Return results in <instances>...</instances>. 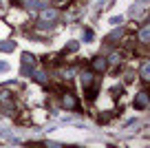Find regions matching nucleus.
Segmentation results:
<instances>
[{
	"label": "nucleus",
	"mask_w": 150,
	"mask_h": 148,
	"mask_svg": "<svg viewBox=\"0 0 150 148\" xmlns=\"http://www.w3.org/2000/svg\"><path fill=\"white\" fill-rule=\"evenodd\" d=\"M77 97L73 95V93H69V91H64V95H62V106L64 108H69V111H80V106H77Z\"/></svg>",
	"instance_id": "f257e3e1"
},
{
	"label": "nucleus",
	"mask_w": 150,
	"mask_h": 148,
	"mask_svg": "<svg viewBox=\"0 0 150 148\" xmlns=\"http://www.w3.org/2000/svg\"><path fill=\"white\" fill-rule=\"evenodd\" d=\"M91 69H93V73H104V71L108 69V60H106L104 56L93 58V62H91Z\"/></svg>",
	"instance_id": "f03ea898"
},
{
	"label": "nucleus",
	"mask_w": 150,
	"mask_h": 148,
	"mask_svg": "<svg viewBox=\"0 0 150 148\" xmlns=\"http://www.w3.org/2000/svg\"><path fill=\"white\" fill-rule=\"evenodd\" d=\"M57 20V11H44L40 16V27H53Z\"/></svg>",
	"instance_id": "7ed1b4c3"
},
{
	"label": "nucleus",
	"mask_w": 150,
	"mask_h": 148,
	"mask_svg": "<svg viewBox=\"0 0 150 148\" xmlns=\"http://www.w3.org/2000/svg\"><path fill=\"white\" fill-rule=\"evenodd\" d=\"M135 108H139V111H144V108H148V93L141 91L135 95Z\"/></svg>",
	"instance_id": "20e7f679"
},
{
	"label": "nucleus",
	"mask_w": 150,
	"mask_h": 148,
	"mask_svg": "<svg viewBox=\"0 0 150 148\" xmlns=\"http://www.w3.org/2000/svg\"><path fill=\"white\" fill-rule=\"evenodd\" d=\"M31 78L35 80V82H40V84H47L49 75H47V71H44V69H31Z\"/></svg>",
	"instance_id": "39448f33"
},
{
	"label": "nucleus",
	"mask_w": 150,
	"mask_h": 148,
	"mask_svg": "<svg viewBox=\"0 0 150 148\" xmlns=\"http://www.w3.org/2000/svg\"><path fill=\"white\" fill-rule=\"evenodd\" d=\"M80 80H82V84H84V86H91V84H93V80H95V75H93V71H84V73L80 75Z\"/></svg>",
	"instance_id": "423d86ee"
},
{
	"label": "nucleus",
	"mask_w": 150,
	"mask_h": 148,
	"mask_svg": "<svg viewBox=\"0 0 150 148\" xmlns=\"http://www.w3.org/2000/svg\"><path fill=\"white\" fill-rule=\"evenodd\" d=\"M139 75H141V80H144V82H148V80H150V66H148V64H141Z\"/></svg>",
	"instance_id": "0eeeda50"
},
{
	"label": "nucleus",
	"mask_w": 150,
	"mask_h": 148,
	"mask_svg": "<svg viewBox=\"0 0 150 148\" xmlns=\"http://www.w3.org/2000/svg\"><path fill=\"white\" fill-rule=\"evenodd\" d=\"M122 38H124V31H122V29H117V31H112L110 36L106 38V42H115V40H122Z\"/></svg>",
	"instance_id": "6e6552de"
},
{
	"label": "nucleus",
	"mask_w": 150,
	"mask_h": 148,
	"mask_svg": "<svg viewBox=\"0 0 150 148\" xmlns=\"http://www.w3.org/2000/svg\"><path fill=\"white\" fill-rule=\"evenodd\" d=\"M99 86H95V84H91V86H86V97L88 100H95V95H97Z\"/></svg>",
	"instance_id": "1a4fd4ad"
},
{
	"label": "nucleus",
	"mask_w": 150,
	"mask_h": 148,
	"mask_svg": "<svg viewBox=\"0 0 150 148\" xmlns=\"http://www.w3.org/2000/svg\"><path fill=\"white\" fill-rule=\"evenodd\" d=\"M137 40H141V42H144V44H146V42H148V27H146V24H144V29H141V31H139V36H137Z\"/></svg>",
	"instance_id": "9d476101"
},
{
	"label": "nucleus",
	"mask_w": 150,
	"mask_h": 148,
	"mask_svg": "<svg viewBox=\"0 0 150 148\" xmlns=\"http://www.w3.org/2000/svg\"><path fill=\"white\" fill-rule=\"evenodd\" d=\"M112 117H115V111H110V113H102V115H99V122H102V124H108V120H112Z\"/></svg>",
	"instance_id": "9b49d317"
},
{
	"label": "nucleus",
	"mask_w": 150,
	"mask_h": 148,
	"mask_svg": "<svg viewBox=\"0 0 150 148\" xmlns=\"http://www.w3.org/2000/svg\"><path fill=\"white\" fill-rule=\"evenodd\" d=\"M16 44L13 42H0V51H13Z\"/></svg>",
	"instance_id": "f8f14e48"
},
{
	"label": "nucleus",
	"mask_w": 150,
	"mask_h": 148,
	"mask_svg": "<svg viewBox=\"0 0 150 148\" xmlns=\"http://www.w3.org/2000/svg\"><path fill=\"white\" fill-rule=\"evenodd\" d=\"M33 62H35V58H33L31 53H24V56H22V64H29V66H31Z\"/></svg>",
	"instance_id": "ddd939ff"
},
{
	"label": "nucleus",
	"mask_w": 150,
	"mask_h": 148,
	"mask_svg": "<svg viewBox=\"0 0 150 148\" xmlns=\"http://www.w3.org/2000/svg\"><path fill=\"white\" fill-rule=\"evenodd\" d=\"M75 49H77V42H69L66 44V51H75Z\"/></svg>",
	"instance_id": "4468645a"
},
{
	"label": "nucleus",
	"mask_w": 150,
	"mask_h": 148,
	"mask_svg": "<svg viewBox=\"0 0 150 148\" xmlns=\"http://www.w3.org/2000/svg\"><path fill=\"white\" fill-rule=\"evenodd\" d=\"M84 40H93V31H91V29L84 31Z\"/></svg>",
	"instance_id": "2eb2a0df"
},
{
	"label": "nucleus",
	"mask_w": 150,
	"mask_h": 148,
	"mask_svg": "<svg viewBox=\"0 0 150 148\" xmlns=\"http://www.w3.org/2000/svg\"><path fill=\"white\" fill-rule=\"evenodd\" d=\"M110 62H119V53H112V56H110Z\"/></svg>",
	"instance_id": "dca6fc26"
},
{
	"label": "nucleus",
	"mask_w": 150,
	"mask_h": 148,
	"mask_svg": "<svg viewBox=\"0 0 150 148\" xmlns=\"http://www.w3.org/2000/svg\"><path fill=\"white\" fill-rule=\"evenodd\" d=\"M0 71H7V64H2V62H0Z\"/></svg>",
	"instance_id": "f3484780"
}]
</instances>
